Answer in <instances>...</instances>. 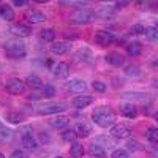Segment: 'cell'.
Here are the masks:
<instances>
[{"label": "cell", "mask_w": 158, "mask_h": 158, "mask_svg": "<svg viewBox=\"0 0 158 158\" xmlns=\"http://www.w3.org/2000/svg\"><path fill=\"white\" fill-rule=\"evenodd\" d=\"M117 120L115 112L109 108V106H100L95 108L92 112V122L95 125H98L100 128H108V127H114Z\"/></svg>", "instance_id": "1"}, {"label": "cell", "mask_w": 158, "mask_h": 158, "mask_svg": "<svg viewBox=\"0 0 158 158\" xmlns=\"http://www.w3.org/2000/svg\"><path fill=\"white\" fill-rule=\"evenodd\" d=\"M3 51L8 59L13 60H21L27 56V51H25V46L21 40H8V41L3 44Z\"/></svg>", "instance_id": "2"}, {"label": "cell", "mask_w": 158, "mask_h": 158, "mask_svg": "<svg viewBox=\"0 0 158 158\" xmlns=\"http://www.w3.org/2000/svg\"><path fill=\"white\" fill-rule=\"evenodd\" d=\"M95 16L97 15L92 10H89V8H79V10H76L73 15L70 16V21L73 24H77V25H84V24L92 22L95 19Z\"/></svg>", "instance_id": "3"}, {"label": "cell", "mask_w": 158, "mask_h": 158, "mask_svg": "<svg viewBox=\"0 0 158 158\" xmlns=\"http://www.w3.org/2000/svg\"><path fill=\"white\" fill-rule=\"evenodd\" d=\"M5 89L10 95H22L25 92V81L19 77H10L5 84Z\"/></svg>", "instance_id": "4"}, {"label": "cell", "mask_w": 158, "mask_h": 158, "mask_svg": "<svg viewBox=\"0 0 158 158\" xmlns=\"http://www.w3.org/2000/svg\"><path fill=\"white\" fill-rule=\"evenodd\" d=\"M95 44H98L100 48H104V46H109L115 41V36L109 32V30H98L95 33V38H94Z\"/></svg>", "instance_id": "5"}, {"label": "cell", "mask_w": 158, "mask_h": 158, "mask_svg": "<svg viewBox=\"0 0 158 158\" xmlns=\"http://www.w3.org/2000/svg\"><path fill=\"white\" fill-rule=\"evenodd\" d=\"M131 135V127L127 123H115L111 127V136L114 139H127Z\"/></svg>", "instance_id": "6"}, {"label": "cell", "mask_w": 158, "mask_h": 158, "mask_svg": "<svg viewBox=\"0 0 158 158\" xmlns=\"http://www.w3.org/2000/svg\"><path fill=\"white\" fill-rule=\"evenodd\" d=\"M67 109V104L65 103H49V104H44L38 109L40 114L43 115H56V114H60Z\"/></svg>", "instance_id": "7"}, {"label": "cell", "mask_w": 158, "mask_h": 158, "mask_svg": "<svg viewBox=\"0 0 158 158\" xmlns=\"http://www.w3.org/2000/svg\"><path fill=\"white\" fill-rule=\"evenodd\" d=\"M73 60L76 63H92V60H94V52L89 48H79L73 54Z\"/></svg>", "instance_id": "8"}, {"label": "cell", "mask_w": 158, "mask_h": 158, "mask_svg": "<svg viewBox=\"0 0 158 158\" xmlns=\"http://www.w3.org/2000/svg\"><path fill=\"white\" fill-rule=\"evenodd\" d=\"M118 112H120L123 117H127V118H136L138 114H139L136 104L130 103V101H123V103L118 104Z\"/></svg>", "instance_id": "9"}, {"label": "cell", "mask_w": 158, "mask_h": 158, "mask_svg": "<svg viewBox=\"0 0 158 158\" xmlns=\"http://www.w3.org/2000/svg\"><path fill=\"white\" fill-rule=\"evenodd\" d=\"M92 103H94V98L89 97V95H77L71 100V104H73L74 109H85Z\"/></svg>", "instance_id": "10"}, {"label": "cell", "mask_w": 158, "mask_h": 158, "mask_svg": "<svg viewBox=\"0 0 158 158\" xmlns=\"http://www.w3.org/2000/svg\"><path fill=\"white\" fill-rule=\"evenodd\" d=\"M49 51L56 56H65L70 52V43L68 41H54L49 46Z\"/></svg>", "instance_id": "11"}, {"label": "cell", "mask_w": 158, "mask_h": 158, "mask_svg": "<svg viewBox=\"0 0 158 158\" xmlns=\"http://www.w3.org/2000/svg\"><path fill=\"white\" fill-rule=\"evenodd\" d=\"M51 71H52V74H54L56 77L63 79V77H67L70 74V65L67 62H57L54 67L51 68Z\"/></svg>", "instance_id": "12"}, {"label": "cell", "mask_w": 158, "mask_h": 158, "mask_svg": "<svg viewBox=\"0 0 158 158\" xmlns=\"http://www.w3.org/2000/svg\"><path fill=\"white\" fill-rule=\"evenodd\" d=\"M11 33L18 36V38H27L32 35V29L29 27V25H25V24H15V25H11Z\"/></svg>", "instance_id": "13"}, {"label": "cell", "mask_w": 158, "mask_h": 158, "mask_svg": "<svg viewBox=\"0 0 158 158\" xmlns=\"http://www.w3.org/2000/svg\"><path fill=\"white\" fill-rule=\"evenodd\" d=\"M25 21L29 24H40V22L46 21V15L40 10H29L25 13Z\"/></svg>", "instance_id": "14"}, {"label": "cell", "mask_w": 158, "mask_h": 158, "mask_svg": "<svg viewBox=\"0 0 158 158\" xmlns=\"http://www.w3.org/2000/svg\"><path fill=\"white\" fill-rule=\"evenodd\" d=\"M70 123V118L68 117H65V115H52L49 118V125L52 128H57V130H63V128H67Z\"/></svg>", "instance_id": "15"}, {"label": "cell", "mask_w": 158, "mask_h": 158, "mask_svg": "<svg viewBox=\"0 0 158 158\" xmlns=\"http://www.w3.org/2000/svg\"><path fill=\"white\" fill-rule=\"evenodd\" d=\"M67 89L73 94H81V92L87 90V84L82 81V79H71V81L67 82Z\"/></svg>", "instance_id": "16"}, {"label": "cell", "mask_w": 158, "mask_h": 158, "mask_svg": "<svg viewBox=\"0 0 158 158\" xmlns=\"http://www.w3.org/2000/svg\"><path fill=\"white\" fill-rule=\"evenodd\" d=\"M104 59H106V62L111 65V67H115V68L122 67V65L125 63V57L122 54H118V52H109Z\"/></svg>", "instance_id": "17"}, {"label": "cell", "mask_w": 158, "mask_h": 158, "mask_svg": "<svg viewBox=\"0 0 158 158\" xmlns=\"http://www.w3.org/2000/svg\"><path fill=\"white\" fill-rule=\"evenodd\" d=\"M89 153H90L92 158H108V152H106V149H104L103 146H100V144H97V142L90 144Z\"/></svg>", "instance_id": "18"}, {"label": "cell", "mask_w": 158, "mask_h": 158, "mask_svg": "<svg viewBox=\"0 0 158 158\" xmlns=\"http://www.w3.org/2000/svg\"><path fill=\"white\" fill-rule=\"evenodd\" d=\"M74 130L77 133V138H89L92 133V125L87 122H77Z\"/></svg>", "instance_id": "19"}, {"label": "cell", "mask_w": 158, "mask_h": 158, "mask_svg": "<svg viewBox=\"0 0 158 158\" xmlns=\"http://www.w3.org/2000/svg\"><path fill=\"white\" fill-rule=\"evenodd\" d=\"M0 18L6 22H11L15 19V10L6 3H0Z\"/></svg>", "instance_id": "20"}, {"label": "cell", "mask_w": 158, "mask_h": 158, "mask_svg": "<svg viewBox=\"0 0 158 158\" xmlns=\"http://www.w3.org/2000/svg\"><path fill=\"white\" fill-rule=\"evenodd\" d=\"M125 51H127V54H128L130 57H138V56H141V52H142V44L138 43V41L127 43Z\"/></svg>", "instance_id": "21"}, {"label": "cell", "mask_w": 158, "mask_h": 158, "mask_svg": "<svg viewBox=\"0 0 158 158\" xmlns=\"http://www.w3.org/2000/svg\"><path fill=\"white\" fill-rule=\"evenodd\" d=\"M22 147L29 152H35L38 150V141L35 139V136H27V138H21Z\"/></svg>", "instance_id": "22"}, {"label": "cell", "mask_w": 158, "mask_h": 158, "mask_svg": "<svg viewBox=\"0 0 158 158\" xmlns=\"http://www.w3.org/2000/svg\"><path fill=\"white\" fill-rule=\"evenodd\" d=\"M25 85H29L32 89H41L43 87V81H41V77H40L38 74L32 73V74H27V77H25Z\"/></svg>", "instance_id": "23"}, {"label": "cell", "mask_w": 158, "mask_h": 158, "mask_svg": "<svg viewBox=\"0 0 158 158\" xmlns=\"http://www.w3.org/2000/svg\"><path fill=\"white\" fill-rule=\"evenodd\" d=\"M5 120L10 122V123H13V125H19V123H22V120H24V115H22L21 112H18V111H10V112H6V115H5Z\"/></svg>", "instance_id": "24"}, {"label": "cell", "mask_w": 158, "mask_h": 158, "mask_svg": "<svg viewBox=\"0 0 158 158\" xmlns=\"http://www.w3.org/2000/svg\"><path fill=\"white\" fill-rule=\"evenodd\" d=\"M84 153H85V150L79 142H73L70 146V156L71 158H82Z\"/></svg>", "instance_id": "25"}, {"label": "cell", "mask_w": 158, "mask_h": 158, "mask_svg": "<svg viewBox=\"0 0 158 158\" xmlns=\"http://www.w3.org/2000/svg\"><path fill=\"white\" fill-rule=\"evenodd\" d=\"M60 136H62V139L65 141V142H76V139H77V133H76V130H73V128H67V130H63L62 133H60Z\"/></svg>", "instance_id": "26"}, {"label": "cell", "mask_w": 158, "mask_h": 158, "mask_svg": "<svg viewBox=\"0 0 158 158\" xmlns=\"http://www.w3.org/2000/svg\"><path fill=\"white\" fill-rule=\"evenodd\" d=\"M146 38L149 40V41L155 43L158 41V27H155V25H150V27H146Z\"/></svg>", "instance_id": "27"}, {"label": "cell", "mask_w": 158, "mask_h": 158, "mask_svg": "<svg viewBox=\"0 0 158 158\" xmlns=\"http://www.w3.org/2000/svg\"><path fill=\"white\" fill-rule=\"evenodd\" d=\"M146 139H147L150 144H156V142H158V128L149 127L147 131H146Z\"/></svg>", "instance_id": "28"}, {"label": "cell", "mask_w": 158, "mask_h": 158, "mask_svg": "<svg viewBox=\"0 0 158 158\" xmlns=\"http://www.w3.org/2000/svg\"><path fill=\"white\" fill-rule=\"evenodd\" d=\"M40 36H41V40H44V41H52V43H54V38H56V30L54 29H43L41 30V35H40Z\"/></svg>", "instance_id": "29"}, {"label": "cell", "mask_w": 158, "mask_h": 158, "mask_svg": "<svg viewBox=\"0 0 158 158\" xmlns=\"http://www.w3.org/2000/svg\"><path fill=\"white\" fill-rule=\"evenodd\" d=\"M97 15L100 16V19H111V18H112V15H114V10H112V8H109V6H103V8H100V10H98Z\"/></svg>", "instance_id": "30"}, {"label": "cell", "mask_w": 158, "mask_h": 158, "mask_svg": "<svg viewBox=\"0 0 158 158\" xmlns=\"http://www.w3.org/2000/svg\"><path fill=\"white\" fill-rule=\"evenodd\" d=\"M13 138V131L10 128H6L2 122H0V139H3V141H11Z\"/></svg>", "instance_id": "31"}, {"label": "cell", "mask_w": 158, "mask_h": 158, "mask_svg": "<svg viewBox=\"0 0 158 158\" xmlns=\"http://www.w3.org/2000/svg\"><path fill=\"white\" fill-rule=\"evenodd\" d=\"M56 94H57V90H56L54 85H51V84L43 85V97H44V98H54Z\"/></svg>", "instance_id": "32"}, {"label": "cell", "mask_w": 158, "mask_h": 158, "mask_svg": "<svg viewBox=\"0 0 158 158\" xmlns=\"http://www.w3.org/2000/svg\"><path fill=\"white\" fill-rule=\"evenodd\" d=\"M130 35H144L146 33V25H142V24H135V25H131L130 30H128Z\"/></svg>", "instance_id": "33"}, {"label": "cell", "mask_w": 158, "mask_h": 158, "mask_svg": "<svg viewBox=\"0 0 158 158\" xmlns=\"http://www.w3.org/2000/svg\"><path fill=\"white\" fill-rule=\"evenodd\" d=\"M123 71H125V74L130 76V77H138V76L141 74V70H139L138 67H135V65H130V67H127Z\"/></svg>", "instance_id": "34"}, {"label": "cell", "mask_w": 158, "mask_h": 158, "mask_svg": "<svg viewBox=\"0 0 158 158\" xmlns=\"http://www.w3.org/2000/svg\"><path fill=\"white\" fill-rule=\"evenodd\" d=\"M19 135L21 138H27V136H33V128L30 125H22L19 128Z\"/></svg>", "instance_id": "35"}, {"label": "cell", "mask_w": 158, "mask_h": 158, "mask_svg": "<svg viewBox=\"0 0 158 158\" xmlns=\"http://www.w3.org/2000/svg\"><path fill=\"white\" fill-rule=\"evenodd\" d=\"M92 87H94V90L98 92V94H104L106 89H108V85L104 84L103 81H94V82H92Z\"/></svg>", "instance_id": "36"}, {"label": "cell", "mask_w": 158, "mask_h": 158, "mask_svg": "<svg viewBox=\"0 0 158 158\" xmlns=\"http://www.w3.org/2000/svg\"><path fill=\"white\" fill-rule=\"evenodd\" d=\"M62 6H85V2H77V0H62Z\"/></svg>", "instance_id": "37"}, {"label": "cell", "mask_w": 158, "mask_h": 158, "mask_svg": "<svg viewBox=\"0 0 158 158\" xmlns=\"http://www.w3.org/2000/svg\"><path fill=\"white\" fill-rule=\"evenodd\" d=\"M127 147H128L130 152H139V150L142 149L141 144H139L138 141H133V139H130V141L127 142Z\"/></svg>", "instance_id": "38"}, {"label": "cell", "mask_w": 158, "mask_h": 158, "mask_svg": "<svg viewBox=\"0 0 158 158\" xmlns=\"http://www.w3.org/2000/svg\"><path fill=\"white\" fill-rule=\"evenodd\" d=\"M111 158H130V155H128V150L125 149H115L111 153Z\"/></svg>", "instance_id": "39"}, {"label": "cell", "mask_w": 158, "mask_h": 158, "mask_svg": "<svg viewBox=\"0 0 158 158\" xmlns=\"http://www.w3.org/2000/svg\"><path fill=\"white\" fill-rule=\"evenodd\" d=\"M10 158H29V155L25 153L24 150H15V152L11 153Z\"/></svg>", "instance_id": "40"}, {"label": "cell", "mask_w": 158, "mask_h": 158, "mask_svg": "<svg viewBox=\"0 0 158 158\" xmlns=\"http://www.w3.org/2000/svg\"><path fill=\"white\" fill-rule=\"evenodd\" d=\"M40 139H41V144L49 142V136L46 135V131H43V133H40Z\"/></svg>", "instance_id": "41"}, {"label": "cell", "mask_w": 158, "mask_h": 158, "mask_svg": "<svg viewBox=\"0 0 158 158\" xmlns=\"http://www.w3.org/2000/svg\"><path fill=\"white\" fill-rule=\"evenodd\" d=\"M63 36H65V38H70V40H76L79 35H77V33H71V32H65Z\"/></svg>", "instance_id": "42"}, {"label": "cell", "mask_w": 158, "mask_h": 158, "mask_svg": "<svg viewBox=\"0 0 158 158\" xmlns=\"http://www.w3.org/2000/svg\"><path fill=\"white\" fill-rule=\"evenodd\" d=\"M13 5H15V6H25V5H27V2H25V0H15Z\"/></svg>", "instance_id": "43"}, {"label": "cell", "mask_w": 158, "mask_h": 158, "mask_svg": "<svg viewBox=\"0 0 158 158\" xmlns=\"http://www.w3.org/2000/svg\"><path fill=\"white\" fill-rule=\"evenodd\" d=\"M127 5H130V2H117V3H115V8L120 10V8H125Z\"/></svg>", "instance_id": "44"}, {"label": "cell", "mask_w": 158, "mask_h": 158, "mask_svg": "<svg viewBox=\"0 0 158 158\" xmlns=\"http://www.w3.org/2000/svg\"><path fill=\"white\" fill-rule=\"evenodd\" d=\"M153 118H155V120H156V122H158V111H156V112H155V114H153Z\"/></svg>", "instance_id": "45"}, {"label": "cell", "mask_w": 158, "mask_h": 158, "mask_svg": "<svg viewBox=\"0 0 158 158\" xmlns=\"http://www.w3.org/2000/svg\"><path fill=\"white\" fill-rule=\"evenodd\" d=\"M0 158H5V155H3L2 152H0Z\"/></svg>", "instance_id": "46"}, {"label": "cell", "mask_w": 158, "mask_h": 158, "mask_svg": "<svg viewBox=\"0 0 158 158\" xmlns=\"http://www.w3.org/2000/svg\"><path fill=\"white\" fill-rule=\"evenodd\" d=\"M54 158H65V156H60V155H59V156H54Z\"/></svg>", "instance_id": "47"}, {"label": "cell", "mask_w": 158, "mask_h": 158, "mask_svg": "<svg viewBox=\"0 0 158 158\" xmlns=\"http://www.w3.org/2000/svg\"><path fill=\"white\" fill-rule=\"evenodd\" d=\"M156 27H158V25H156Z\"/></svg>", "instance_id": "48"}]
</instances>
